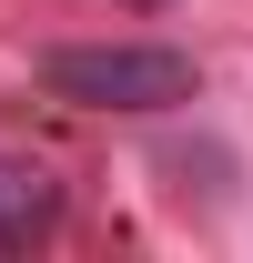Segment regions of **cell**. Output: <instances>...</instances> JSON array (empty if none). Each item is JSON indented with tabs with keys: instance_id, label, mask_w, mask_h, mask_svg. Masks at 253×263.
I'll return each instance as SVG.
<instances>
[{
	"instance_id": "cell-1",
	"label": "cell",
	"mask_w": 253,
	"mask_h": 263,
	"mask_svg": "<svg viewBox=\"0 0 253 263\" xmlns=\"http://www.w3.org/2000/svg\"><path fill=\"white\" fill-rule=\"evenodd\" d=\"M41 91L81 101V111H172L203 91V61L162 41H61V51H41Z\"/></svg>"
},
{
	"instance_id": "cell-2",
	"label": "cell",
	"mask_w": 253,
	"mask_h": 263,
	"mask_svg": "<svg viewBox=\"0 0 253 263\" xmlns=\"http://www.w3.org/2000/svg\"><path fill=\"white\" fill-rule=\"evenodd\" d=\"M51 223H61V182L41 162H0V253H31Z\"/></svg>"
},
{
	"instance_id": "cell-3",
	"label": "cell",
	"mask_w": 253,
	"mask_h": 263,
	"mask_svg": "<svg viewBox=\"0 0 253 263\" xmlns=\"http://www.w3.org/2000/svg\"><path fill=\"white\" fill-rule=\"evenodd\" d=\"M142 10H162V0H142Z\"/></svg>"
}]
</instances>
